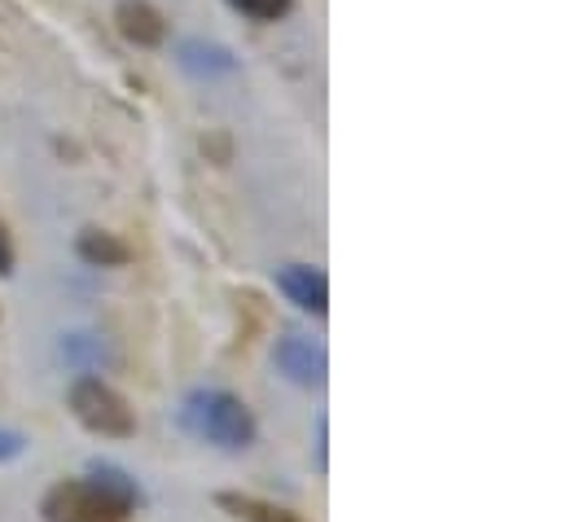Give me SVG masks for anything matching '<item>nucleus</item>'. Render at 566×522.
<instances>
[{
	"mask_svg": "<svg viewBox=\"0 0 566 522\" xmlns=\"http://www.w3.org/2000/svg\"><path fill=\"white\" fill-rule=\"evenodd\" d=\"M13 272V242H9V229L0 225V276Z\"/></svg>",
	"mask_w": 566,
	"mask_h": 522,
	"instance_id": "obj_11",
	"label": "nucleus"
},
{
	"mask_svg": "<svg viewBox=\"0 0 566 522\" xmlns=\"http://www.w3.org/2000/svg\"><path fill=\"white\" fill-rule=\"evenodd\" d=\"M18 452H22V435L4 430V435H0V461H4V457H18Z\"/></svg>",
	"mask_w": 566,
	"mask_h": 522,
	"instance_id": "obj_12",
	"label": "nucleus"
},
{
	"mask_svg": "<svg viewBox=\"0 0 566 522\" xmlns=\"http://www.w3.org/2000/svg\"><path fill=\"white\" fill-rule=\"evenodd\" d=\"M115 22H119L124 40H133V44H142V49L163 44V35H167V22H163V13H158L149 0H119Z\"/></svg>",
	"mask_w": 566,
	"mask_h": 522,
	"instance_id": "obj_6",
	"label": "nucleus"
},
{
	"mask_svg": "<svg viewBox=\"0 0 566 522\" xmlns=\"http://www.w3.org/2000/svg\"><path fill=\"white\" fill-rule=\"evenodd\" d=\"M71 413L84 430L102 439H133L137 435V408L102 378H75L71 383Z\"/></svg>",
	"mask_w": 566,
	"mask_h": 522,
	"instance_id": "obj_3",
	"label": "nucleus"
},
{
	"mask_svg": "<svg viewBox=\"0 0 566 522\" xmlns=\"http://www.w3.org/2000/svg\"><path fill=\"white\" fill-rule=\"evenodd\" d=\"M185 421L198 439L224 452H242L255 443V413L233 392H193L185 399Z\"/></svg>",
	"mask_w": 566,
	"mask_h": 522,
	"instance_id": "obj_2",
	"label": "nucleus"
},
{
	"mask_svg": "<svg viewBox=\"0 0 566 522\" xmlns=\"http://www.w3.org/2000/svg\"><path fill=\"white\" fill-rule=\"evenodd\" d=\"M273 361L294 387H325V374H329V361H325V347L303 338V334H282L277 347H273Z\"/></svg>",
	"mask_w": 566,
	"mask_h": 522,
	"instance_id": "obj_4",
	"label": "nucleus"
},
{
	"mask_svg": "<svg viewBox=\"0 0 566 522\" xmlns=\"http://www.w3.org/2000/svg\"><path fill=\"white\" fill-rule=\"evenodd\" d=\"M75 251H80V260L93 263V268H124V263L133 260V247L124 238L106 233V229H84Z\"/></svg>",
	"mask_w": 566,
	"mask_h": 522,
	"instance_id": "obj_7",
	"label": "nucleus"
},
{
	"mask_svg": "<svg viewBox=\"0 0 566 522\" xmlns=\"http://www.w3.org/2000/svg\"><path fill=\"white\" fill-rule=\"evenodd\" d=\"M185 62L198 71H229V53L224 49H202V44H185Z\"/></svg>",
	"mask_w": 566,
	"mask_h": 522,
	"instance_id": "obj_10",
	"label": "nucleus"
},
{
	"mask_svg": "<svg viewBox=\"0 0 566 522\" xmlns=\"http://www.w3.org/2000/svg\"><path fill=\"white\" fill-rule=\"evenodd\" d=\"M142 510V488L119 466H93L84 479H62L44 492V522H128Z\"/></svg>",
	"mask_w": 566,
	"mask_h": 522,
	"instance_id": "obj_1",
	"label": "nucleus"
},
{
	"mask_svg": "<svg viewBox=\"0 0 566 522\" xmlns=\"http://www.w3.org/2000/svg\"><path fill=\"white\" fill-rule=\"evenodd\" d=\"M216 505L229 510L238 522H303L298 514L282 510V505H269V501H260V497H242V492H220Z\"/></svg>",
	"mask_w": 566,
	"mask_h": 522,
	"instance_id": "obj_8",
	"label": "nucleus"
},
{
	"mask_svg": "<svg viewBox=\"0 0 566 522\" xmlns=\"http://www.w3.org/2000/svg\"><path fill=\"white\" fill-rule=\"evenodd\" d=\"M282 294L307 316H325L329 312V276L316 263H285L277 272Z\"/></svg>",
	"mask_w": 566,
	"mask_h": 522,
	"instance_id": "obj_5",
	"label": "nucleus"
},
{
	"mask_svg": "<svg viewBox=\"0 0 566 522\" xmlns=\"http://www.w3.org/2000/svg\"><path fill=\"white\" fill-rule=\"evenodd\" d=\"M233 9H242L247 18H255V22H277V18H285L290 13V4L294 0H229Z\"/></svg>",
	"mask_w": 566,
	"mask_h": 522,
	"instance_id": "obj_9",
	"label": "nucleus"
}]
</instances>
